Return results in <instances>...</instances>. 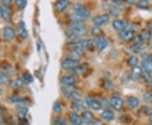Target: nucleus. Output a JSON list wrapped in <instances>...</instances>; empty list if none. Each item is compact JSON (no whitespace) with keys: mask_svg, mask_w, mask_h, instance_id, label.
I'll return each mask as SVG.
<instances>
[{"mask_svg":"<svg viewBox=\"0 0 152 125\" xmlns=\"http://www.w3.org/2000/svg\"><path fill=\"white\" fill-rule=\"evenodd\" d=\"M18 33H19V36L23 39L27 38L28 37V32L26 29V25L23 21H21L19 26H18Z\"/></svg>","mask_w":152,"mask_h":125,"instance_id":"nucleus-17","label":"nucleus"},{"mask_svg":"<svg viewBox=\"0 0 152 125\" xmlns=\"http://www.w3.org/2000/svg\"><path fill=\"white\" fill-rule=\"evenodd\" d=\"M110 14L113 15V16H118V14H119V10H117L116 8H114L113 6H111V9H110Z\"/></svg>","mask_w":152,"mask_h":125,"instance_id":"nucleus-40","label":"nucleus"},{"mask_svg":"<svg viewBox=\"0 0 152 125\" xmlns=\"http://www.w3.org/2000/svg\"><path fill=\"white\" fill-rule=\"evenodd\" d=\"M86 105L84 104L81 102L78 101V102H74V103L72 104V108L74 109L76 112H79V111H82L83 109L86 108Z\"/></svg>","mask_w":152,"mask_h":125,"instance_id":"nucleus-24","label":"nucleus"},{"mask_svg":"<svg viewBox=\"0 0 152 125\" xmlns=\"http://www.w3.org/2000/svg\"><path fill=\"white\" fill-rule=\"evenodd\" d=\"M3 17V8L0 6V18Z\"/></svg>","mask_w":152,"mask_h":125,"instance_id":"nucleus-46","label":"nucleus"},{"mask_svg":"<svg viewBox=\"0 0 152 125\" xmlns=\"http://www.w3.org/2000/svg\"><path fill=\"white\" fill-rule=\"evenodd\" d=\"M53 112L56 113H61L62 111H63V107H62V104L60 103L59 102H56L53 104Z\"/></svg>","mask_w":152,"mask_h":125,"instance_id":"nucleus-30","label":"nucleus"},{"mask_svg":"<svg viewBox=\"0 0 152 125\" xmlns=\"http://www.w3.org/2000/svg\"><path fill=\"white\" fill-rule=\"evenodd\" d=\"M95 44H96V48L99 51H102V50H104L107 48V46L108 45V42H107V40L104 37L99 36L95 40Z\"/></svg>","mask_w":152,"mask_h":125,"instance_id":"nucleus-7","label":"nucleus"},{"mask_svg":"<svg viewBox=\"0 0 152 125\" xmlns=\"http://www.w3.org/2000/svg\"><path fill=\"white\" fill-rule=\"evenodd\" d=\"M22 80L24 82V84H26V85H30L33 82V77L31 74L29 73H26L23 75V78H22Z\"/></svg>","mask_w":152,"mask_h":125,"instance_id":"nucleus-27","label":"nucleus"},{"mask_svg":"<svg viewBox=\"0 0 152 125\" xmlns=\"http://www.w3.org/2000/svg\"><path fill=\"white\" fill-rule=\"evenodd\" d=\"M142 69L148 73H152V62L151 61H143L141 64Z\"/></svg>","mask_w":152,"mask_h":125,"instance_id":"nucleus-23","label":"nucleus"},{"mask_svg":"<svg viewBox=\"0 0 152 125\" xmlns=\"http://www.w3.org/2000/svg\"><path fill=\"white\" fill-rule=\"evenodd\" d=\"M73 9H74V11L75 13H77L78 15H80V16L83 17L85 20L90 18V16H91V11L89 10L86 7L82 5L81 4H75L74 5Z\"/></svg>","mask_w":152,"mask_h":125,"instance_id":"nucleus-2","label":"nucleus"},{"mask_svg":"<svg viewBox=\"0 0 152 125\" xmlns=\"http://www.w3.org/2000/svg\"><path fill=\"white\" fill-rule=\"evenodd\" d=\"M8 82H9V76L6 74L0 73V86L5 85Z\"/></svg>","mask_w":152,"mask_h":125,"instance_id":"nucleus-35","label":"nucleus"},{"mask_svg":"<svg viewBox=\"0 0 152 125\" xmlns=\"http://www.w3.org/2000/svg\"><path fill=\"white\" fill-rule=\"evenodd\" d=\"M24 85V82L22 80V79H14L9 82V87H10L12 89H19L21 88Z\"/></svg>","mask_w":152,"mask_h":125,"instance_id":"nucleus-19","label":"nucleus"},{"mask_svg":"<svg viewBox=\"0 0 152 125\" xmlns=\"http://www.w3.org/2000/svg\"><path fill=\"white\" fill-rule=\"evenodd\" d=\"M8 101L10 103H18V104H25L26 103V100L24 98L20 97L18 96H13L8 99Z\"/></svg>","mask_w":152,"mask_h":125,"instance_id":"nucleus-22","label":"nucleus"},{"mask_svg":"<svg viewBox=\"0 0 152 125\" xmlns=\"http://www.w3.org/2000/svg\"><path fill=\"white\" fill-rule=\"evenodd\" d=\"M69 122L73 125H81L83 124L82 118L77 113H72L69 116Z\"/></svg>","mask_w":152,"mask_h":125,"instance_id":"nucleus-16","label":"nucleus"},{"mask_svg":"<svg viewBox=\"0 0 152 125\" xmlns=\"http://www.w3.org/2000/svg\"><path fill=\"white\" fill-rule=\"evenodd\" d=\"M95 45V41L91 39H86L80 42V47L83 50H92Z\"/></svg>","mask_w":152,"mask_h":125,"instance_id":"nucleus-14","label":"nucleus"},{"mask_svg":"<svg viewBox=\"0 0 152 125\" xmlns=\"http://www.w3.org/2000/svg\"><path fill=\"white\" fill-rule=\"evenodd\" d=\"M142 75V68H140V67H134L132 69V71H131V78L134 80H139L140 77H141Z\"/></svg>","mask_w":152,"mask_h":125,"instance_id":"nucleus-20","label":"nucleus"},{"mask_svg":"<svg viewBox=\"0 0 152 125\" xmlns=\"http://www.w3.org/2000/svg\"><path fill=\"white\" fill-rule=\"evenodd\" d=\"M4 37L8 42H11L15 37V32L12 27H5L4 29Z\"/></svg>","mask_w":152,"mask_h":125,"instance_id":"nucleus-12","label":"nucleus"},{"mask_svg":"<svg viewBox=\"0 0 152 125\" xmlns=\"http://www.w3.org/2000/svg\"><path fill=\"white\" fill-rule=\"evenodd\" d=\"M3 8V18L5 20H9L10 18V10L8 9V7H2Z\"/></svg>","mask_w":152,"mask_h":125,"instance_id":"nucleus-34","label":"nucleus"},{"mask_svg":"<svg viewBox=\"0 0 152 125\" xmlns=\"http://www.w3.org/2000/svg\"><path fill=\"white\" fill-rule=\"evenodd\" d=\"M125 3H126V4H132V5L135 4V2H134V1H133V0H126V1H125Z\"/></svg>","mask_w":152,"mask_h":125,"instance_id":"nucleus-45","label":"nucleus"},{"mask_svg":"<svg viewBox=\"0 0 152 125\" xmlns=\"http://www.w3.org/2000/svg\"><path fill=\"white\" fill-rule=\"evenodd\" d=\"M136 5L140 9H147L149 7V1H147V0H140V1H139L136 4Z\"/></svg>","mask_w":152,"mask_h":125,"instance_id":"nucleus-31","label":"nucleus"},{"mask_svg":"<svg viewBox=\"0 0 152 125\" xmlns=\"http://www.w3.org/2000/svg\"><path fill=\"white\" fill-rule=\"evenodd\" d=\"M86 102L87 106L89 107L92 108L93 110H95V111H98V110H100V109L102 107V102L100 101L96 100V99H95V98L87 97Z\"/></svg>","mask_w":152,"mask_h":125,"instance_id":"nucleus-6","label":"nucleus"},{"mask_svg":"<svg viewBox=\"0 0 152 125\" xmlns=\"http://www.w3.org/2000/svg\"><path fill=\"white\" fill-rule=\"evenodd\" d=\"M110 105L116 110H120L124 106V101L122 98L113 96L110 99Z\"/></svg>","mask_w":152,"mask_h":125,"instance_id":"nucleus-8","label":"nucleus"},{"mask_svg":"<svg viewBox=\"0 0 152 125\" xmlns=\"http://www.w3.org/2000/svg\"><path fill=\"white\" fill-rule=\"evenodd\" d=\"M101 32V30L99 29V27L97 26H95L94 28H92V30H91V33H92V35L94 36H98L99 34ZM99 37V36H98Z\"/></svg>","mask_w":152,"mask_h":125,"instance_id":"nucleus-41","label":"nucleus"},{"mask_svg":"<svg viewBox=\"0 0 152 125\" xmlns=\"http://www.w3.org/2000/svg\"><path fill=\"white\" fill-rule=\"evenodd\" d=\"M82 118V122L83 124H89L90 123H91L93 121V114L90 111H85L83 113V114L81 116Z\"/></svg>","mask_w":152,"mask_h":125,"instance_id":"nucleus-18","label":"nucleus"},{"mask_svg":"<svg viewBox=\"0 0 152 125\" xmlns=\"http://www.w3.org/2000/svg\"><path fill=\"white\" fill-rule=\"evenodd\" d=\"M102 118L106 121H112L114 119V113L111 110H105L102 113Z\"/></svg>","mask_w":152,"mask_h":125,"instance_id":"nucleus-21","label":"nucleus"},{"mask_svg":"<svg viewBox=\"0 0 152 125\" xmlns=\"http://www.w3.org/2000/svg\"><path fill=\"white\" fill-rule=\"evenodd\" d=\"M88 125H102V123L100 120L93 119L92 122H91V123H90V124H89Z\"/></svg>","mask_w":152,"mask_h":125,"instance_id":"nucleus-42","label":"nucleus"},{"mask_svg":"<svg viewBox=\"0 0 152 125\" xmlns=\"http://www.w3.org/2000/svg\"><path fill=\"white\" fill-rule=\"evenodd\" d=\"M149 61H151V62H152V55H150V58H149Z\"/></svg>","mask_w":152,"mask_h":125,"instance_id":"nucleus-48","label":"nucleus"},{"mask_svg":"<svg viewBox=\"0 0 152 125\" xmlns=\"http://www.w3.org/2000/svg\"><path fill=\"white\" fill-rule=\"evenodd\" d=\"M144 101L147 103H152V94L150 92H146L144 94Z\"/></svg>","mask_w":152,"mask_h":125,"instance_id":"nucleus-38","label":"nucleus"},{"mask_svg":"<svg viewBox=\"0 0 152 125\" xmlns=\"http://www.w3.org/2000/svg\"><path fill=\"white\" fill-rule=\"evenodd\" d=\"M141 77L147 82L150 81V80H151V75H150V73H148V72H146V71L143 70V69H142Z\"/></svg>","mask_w":152,"mask_h":125,"instance_id":"nucleus-39","label":"nucleus"},{"mask_svg":"<svg viewBox=\"0 0 152 125\" xmlns=\"http://www.w3.org/2000/svg\"><path fill=\"white\" fill-rule=\"evenodd\" d=\"M127 26H128V23L123 20H116L113 22V27L114 28V30L118 31L119 32L126 29Z\"/></svg>","mask_w":152,"mask_h":125,"instance_id":"nucleus-10","label":"nucleus"},{"mask_svg":"<svg viewBox=\"0 0 152 125\" xmlns=\"http://www.w3.org/2000/svg\"><path fill=\"white\" fill-rule=\"evenodd\" d=\"M142 49H143V46H142L141 44L134 43L132 47H131V50H132L134 53H140L142 51Z\"/></svg>","mask_w":152,"mask_h":125,"instance_id":"nucleus-33","label":"nucleus"},{"mask_svg":"<svg viewBox=\"0 0 152 125\" xmlns=\"http://www.w3.org/2000/svg\"><path fill=\"white\" fill-rule=\"evenodd\" d=\"M109 19H110V16H109L108 14H103V15L94 17L92 20V22L96 26L100 27L102 26L106 25L109 21Z\"/></svg>","mask_w":152,"mask_h":125,"instance_id":"nucleus-5","label":"nucleus"},{"mask_svg":"<svg viewBox=\"0 0 152 125\" xmlns=\"http://www.w3.org/2000/svg\"><path fill=\"white\" fill-rule=\"evenodd\" d=\"M140 37L142 38V40L145 42V41H149L150 39L151 38V32L148 31V30H144L142 31V32L140 33Z\"/></svg>","mask_w":152,"mask_h":125,"instance_id":"nucleus-28","label":"nucleus"},{"mask_svg":"<svg viewBox=\"0 0 152 125\" xmlns=\"http://www.w3.org/2000/svg\"><path fill=\"white\" fill-rule=\"evenodd\" d=\"M110 4H112L113 7L114 8H116L117 10H124L125 6L124 4V3L123 2H120L118 0H113V1H111L110 2Z\"/></svg>","mask_w":152,"mask_h":125,"instance_id":"nucleus-26","label":"nucleus"},{"mask_svg":"<svg viewBox=\"0 0 152 125\" xmlns=\"http://www.w3.org/2000/svg\"><path fill=\"white\" fill-rule=\"evenodd\" d=\"M15 4H16V5L20 8V9H21V10H24L26 5H27V2L26 1H25V0H16L15 1Z\"/></svg>","mask_w":152,"mask_h":125,"instance_id":"nucleus-37","label":"nucleus"},{"mask_svg":"<svg viewBox=\"0 0 152 125\" xmlns=\"http://www.w3.org/2000/svg\"><path fill=\"white\" fill-rule=\"evenodd\" d=\"M149 118H150V121H151V123L152 124V112L149 114Z\"/></svg>","mask_w":152,"mask_h":125,"instance_id":"nucleus-47","label":"nucleus"},{"mask_svg":"<svg viewBox=\"0 0 152 125\" xmlns=\"http://www.w3.org/2000/svg\"><path fill=\"white\" fill-rule=\"evenodd\" d=\"M3 4H4V6H5V7H8V6L10 4V0L3 1Z\"/></svg>","mask_w":152,"mask_h":125,"instance_id":"nucleus-43","label":"nucleus"},{"mask_svg":"<svg viewBox=\"0 0 152 125\" xmlns=\"http://www.w3.org/2000/svg\"><path fill=\"white\" fill-rule=\"evenodd\" d=\"M3 124V121H2V119L0 118V125H2Z\"/></svg>","mask_w":152,"mask_h":125,"instance_id":"nucleus-50","label":"nucleus"},{"mask_svg":"<svg viewBox=\"0 0 152 125\" xmlns=\"http://www.w3.org/2000/svg\"><path fill=\"white\" fill-rule=\"evenodd\" d=\"M60 82H61V84H63L65 86H73L75 84V78L72 75H66V76L61 78Z\"/></svg>","mask_w":152,"mask_h":125,"instance_id":"nucleus-11","label":"nucleus"},{"mask_svg":"<svg viewBox=\"0 0 152 125\" xmlns=\"http://www.w3.org/2000/svg\"><path fill=\"white\" fill-rule=\"evenodd\" d=\"M53 124L54 125H67V123H66V121L64 119V118L58 117V118H55L54 119H53Z\"/></svg>","mask_w":152,"mask_h":125,"instance_id":"nucleus-36","label":"nucleus"},{"mask_svg":"<svg viewBox=\"0 0 152 125\" xmlns=\"http://www.w3.org/2000/svg\"><path fill=\"white\" fill-rule=\"evenodd\" d=\"M2 94H3V91H2V89L0 88V96H1Z\"/></svg>","mask_w":152,"mask_h":125,"instance_id":"nucleus-49","label":"nucleus"},{"mask_svg":"<svg viewBox=\"0 0 152 125\" xmlns=\"http://www.w3.org/2000/svg\"><path fill=\"white\" fill-rule=\"evenodd\" d=\"M127 104H128L129 108L135 109L139 107L140 102H139V99L137 97L130 96H129V97L127 98Z\"/></svg>","mask_w":152,"mask_h":125,"instance_id":"nucleus-15","label":"nucleus"},{"mask_svg":"<svg viewBox=\"0 0 152 125\" xmlns=\"http://www.w3.org/2000/svg\"><path fill=\"white\" fill-rule=\"evenodd\" d=\"M118 37L124 42H130L133 39H134V31L132 28L127 26L124 31H120Z\"/></svg>","mask_w":152,"mask_h":125,"instance_id":"nucleus-3","label":"nucleus"},{"mask_svg":"<svg viewBox=\"0 0 152 125\" xmlns=\"http://www.w3.org/2000/svg\"><path fill=\"white\" fill-rule=\"evenodd\" d=\"M127 64H128V65L131 66L133 68L137 67L138 64H139V58L136 56H131L127 60Z\"/></svg>","mask_w":152,"mask_h":125,"instance_id":"nucleus-25","label":"nucleus"},{"mask_svg":"<svg viewBox=\"0 0 152 125\" xmlns=\"http://www.w3.org/2000/svg\"><path fill=\"white\" fill-rule=\"evenodd\" d=\"M79 64H80V63L78 60L72 59V58H68L62 62L61 66L64 69L69 70V69H75L77 67H79Z\"/></svg>","mask_w":152,"mask_h":125,"instance_id":"nucleus-4","label":"nucleus"},{"mask_svg":"<svg viewBox=\"0 0 152 125\" xmlns=\"http://www.w3.org/2000/svg\"><path fill=\"white\" fill-rule=\"evenodd\" d=\"M70 19L72 20L73 22H82V20H84L85 19L82 16H80V15H78L77 13H73L70 15Z\"/></svg>","mask_w":152,"mask_h":125,"instance_id":"nucleus-29","label":"nucleus"},{"mask_svg":"<svg viewBox=\"0 0 152 125\" xmlns=\"http://www.w3.org/2000/svg\"><path fill=\"white\" fill-rule=\"evenodd\" d=\"M147 30L149 31H152V22H151V23H149L148 24V26H147Z\"/></svg>","mask_w":152,"mask_h":125,"instance_id":"nucleus-44","label":"nucleus"},{"mask_svg":"<svg viewBox=\"0 0 152 125\" xmlns=\"http://www.w3.org/2000/svg\"><path fill=\"white\" fill-rule=\"evenodd\" d=\"M69 5V1L68 0H60L58 1L55 4V9L58 12H63L64 11Z\"/></svg>","mask_w":152,"mask_h":125,"instance_id":"nucleus-13","label":"nucleus"},{"mask_svg":"<svg viewBox=\"0 0 152 125\" xmlns=\"http://www.w3.org/2000/svg\"><path fill=\"white\" fill-rule=\"evenodd\" d=\"M64 95H65L66 97H68L69 99H70L74 102H78L80 100V94L76 91H74V90H69L67 89L65 91H64Z\"/></svg>","mask_w":152,"mask_h":125,"instance_id":"nucleus-9","label":"nucleus"},{"mask_svg":"<svg viewBox=\"0 0 152 125\" xmlns=\"http://www.w3.org/2000/svg\"><path fill=\"white\" fill-rule=\"evenodd\" d=\"M28 113V108L27 107H22L19 109L18 111V115L20 118H26V115Z\"/></svg>","mask_w":152,"mask_h":125,"instance_id":"nucleus-32","label":"nucleus"},{"mask_svg":"<svg viewBox=\"0 0 152 125\" xmlns=\"http://www.w3.org/2000/svg\"><path fill=\"white\" fill-rule=\"evenodd\" d=\"M151 125H152V124H151Z\"/></svg>","mask_w":152,"mask_h":125,"instance_id":"nucleus-51","label":"nucleus"},{"mask_svg":"<svg viewBox=\"0 0 152 125\" xmlns=\"http://www.w3.org/2000/svg\"><path fill=\"white\" fill-rule=\"evenodd\" d=\"M69 31L75 34L76 37H80L86 35V27L83 22H72L69 26Z\"/></svg>","mask_w":152,"mask_h":125,"instance_id":"nucleus-1","label":"nucleus"}]
</instances>
